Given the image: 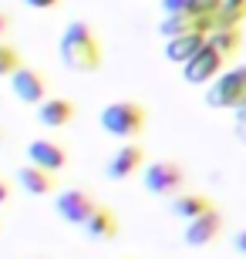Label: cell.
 <instances>
[{
  "instance_id": "6da1fadb",
  "label": "cell",
  "mask_w": 246,
  "mask_h": 259,
  "mask_svg": "<svg viewBox=\"0 0 246 259\" xmlns=\"http://www.w3.org/2000/svg\"><path fill=\"white\" fill-rule=\"evenodd\" d=\"M61 61L78 74H95L101 67V44L85 20H71L61 34Z\"/></svg>"
},
{
  "instance_id": "7a4b0ae2",
  "label": "cell",
  "mask_w": 246,
  "mask_h": 259,
  "mask_svg": "<svg viewBox=\"0 0 246 259\" xmlns=\"http://www.w3.org/2000/svg\"><path fill=\"white\" fill-rule=\"evenodd\" d=\"M101 128L115 138H135L145 128V108L138 101H112L101 108Z\"/></svg>"
},
{
  "instance_id": "3957f363",
  "label": "cell",
  "mask_w": 246,
  "mask_h": 259,
  "mask_svg": "<svg viewBox=\"0 0 246 259\" xmlns=\"http://www.w3.org/2000/svg\"><path fill=\"white\" fill-rule=\"evenodd\" d=\"M243 98H246V67H229L206 91V105L209 108H236Z\"/></svg>"
},
{
  "instance_id": "277c9868",
  "label": "cell",
  "mask_w": 246,
  "mask_h": 259,
  "mask_svg": "<svg viewBox=\"0 0 246 259\" xmlns=\"http://www.w3.org/2000/svg\"><path fill=\"white\" fill-rule=\"evenodd\" d=\"M182 182H186V172L175 162H152L142 172V185L152 195H175Z\"/></svg>"
},
{
  "instance_id": "5b68a950",
  "label": "cell",
  "mask_w": 246,
  "mask_h": 259,
  "mask_svg": "<svg viewBox=\"0 0 246 259\" xmlns=\"http://www.w3.org/2000/svg\"><path fill=\"white\" fill-rule=\"evenodd\" d=\"M54 209H57V215H61L64 222H71V226H85L88 215L98 209V202L91 199L85 189H64V192L54 199Z\"/></svg>"
},
{
  "instance_id": "8992f818",
  "label": "cell",
  "mask_w": 246,
  "mask_h": 259,
  "mask_svg": "<svg viewBox=\"0 0 246 259\" xmlns=\"http://www.w3.org/2000/svg\"><path fill=\"white\" fill-rule=\"evenodd\" d=\"M223 61L226 58H223L213 44H206L189 64L182 67V77H186L189 84H209V81H216V77L223 74Z\"/></svg>"
},
{
  "instance_id": "52a82bcc",
  "label": "cell",
  "mask_w": 246,
  "mask_h": 259,
  "mask_svg": "<svg viewBox=\"0 0 246 259\" xmlns=\"http://www.w3.org/2000/svg\"><path fill=\"white\" fill-rule=\"evenodd\" d=\"M10 91L17 101L24 105H44L48 101V84H44V77L34 71V67H17L14 74H10Z\"/></svg>"
},
{
  "instance_id": "ba28073f",
  "label": "cell",
  "mask_w": 246,
  "mask_h": 259,
  "mask_svg": "<svg viewBox=\"0 0 246 259\" xmlns=\"http://www.w3.org/2000/svg\"><path fill=\"white\" fill-rule=\"evenodd\" d=\"M219 24L216 20H206V17H192V14H175V17H162L159 20V34L162 37H169V40H175V37H189V34H213Z\"/></svg>"
},
{
  "instance_id": "9c48e42d",
  "label": "cell",
  "mask_w": 246,
  "mask_h": 259,
  "mask_svg": "<svg viewBox=\"0 0 246 259\" xmlns=\"http://www.w3.org/2000/svg\"><path fill=\"white\" fill-rule=\"evenodd\" d=\"M145 165V152L142 145H122L118 152L108 158V165H104V175L112 179V182H125L132 172H138Z\"/></svg>"
},
{
  "instance_id": "30bf717a",
  "label": "cell",
  "mask_w": 246,
  "mask_h": 259,
  "mask_svg": "<svg viewBox=\"0 0 246 259\" xmlns=\"http://www.w3.org/2000/svg\"><path fill=\"white\" fill-rule=\"evenodd\" d=\"M27 158H30V165H38V168H44V172H51V175L61 172L64 162H67L64 148L48 142V138H34V142L27 145Z\"/></svg>"
},
{
  "instance_id": "8fae6325",
  "label": "cell",
  "mask_w": 246,
  "mask_h": 259,
  "mask_svg": "<svg viewBox=\"0 0 246 259\" xmlns=\"http://www.w3.org/2000/svg\"><path fill=\"white\" fill-rule=\"evenodd\" d=\"M223 229V219H219V212H206V215H199V219L186 222V229H182V239L189 242V246H209V242L219 236Z\"/></svg>"
},
{
  "instance_id": "7c38bea8",
  "label": "cell",
  "mask_w": 246,
  "mask_h": 259,
  "mask_svg": "<svg viewBox=\"0 0 246 259\" xmlns=\"http://www.w3.org/2000/svg\"><path fill=\"white\" fill-rule=\"evenodd\" d=\"M81 232L95 242H108V239L118 236V215H115L108 205H98V209L88 215V222L81 226Z\"/></svg>"
},
{
  "instance_id": "4fadbf2b",
  "label": "cell",
  "mask_w": 246,
  "mask_h": 259,
  "mask_svg": "<svg viewBox=\"0 0 246 259\" xmlns=\"http://www.w3.org/2000/svg\"><path fill=\"white\" fill-rule=\"evenodd\" d=\"M209 44V37L206 34H189V37H175V40H165V58L169 61H175V64H189L192 58H196L199 51Z\"/></svg>"
},
{
  "instance_id": "5bb4252c",
  "label": "cell",
  "mask_w": 246,
  "mask_h": 259,
  "mask_svg": "<svg viewBox=\"0 0 246 259\" xmlns=\"http://www.w3.org/2000/svg\"><path fill=\"white\" fill-rule=\"evenodd\" d=\"M75 118V105L67 98H48L44 105H38V121L44 128H64Z\"/></svg>"
},
{
  "instance_id": "9a60e30c",
  "label": "cell",
  "mask_w": 246,
  "mask_h": 259,
  "mask_svg": "<svg viewBox=\"0 0 246 259\" xmlns=\"http://www.w3.org/2000/svg\"><path fill=\"white\" fill-rule=\"evenodd\" d=\"M17 185L30 195H48L54 189V175L38 168V165H24V168H17Z\"/></svg>"
},
{
  "instance_id": "2e32d148",
  "label": "cell",
  "mask_w": 246,
  "mask_h": 259,
  "mask_svg": "<svg viewBox=\"0 0 246 259\" xmlns=\"http://www.w3.org/2000/svg\"><path fill=\"white\" fill-rule=\"evenodd\" d=\"M172 212H175L179 219L192 222V219H199V215L213 212V202H209L206 195H199V192H192V195H175V199H172Z\"/></svg>"
},
{
  "instance_id": "e0dca14e",
  "label": "cell",
  "mask_w": 246,
  "mask_h": 259,
  "mask_svg": "<svg viewBox=\"0 0 246 259\" xmlns=\"http://www.w3.org/2000/svg\"><path fill=\"white\" fill-rule=\"evenodd\" d=\"M209 44H213L223 58H233V54L243 48V34H239V27H216L209 34Z\"/></svg>"
},
{
  "instance_id": "ac0fdd59",
  "label": "cell",
  "mask_w": 246,
  "mask_h": 259,
  "mask_svg": "<svg viewBox=\"0 0 246 259\" xmlns=\"http://www.w3.org/2000/svg\"><path fill=\"white\" fill-rule=\"evenodd\" d=\"M243 20H246V0H223L219 27H239Z\"/></svg>"
},
{
  "instance_id": "d6986e66",
  "label": "cell",
  "mask_w": 246,
  "mask_h": 259,
  "mask_svg": "<svg viewBox=\"0 0 246 259\" xmlns=\"http://www.w3.org/2000/svg\"><path fill=\"white\" fill-rule=\"evenodd\" d=\"M186 14H192V17H206V20H216V24H219V14H223V0H189Z\"/></svg>"
},
{
  "instance_id": "ffe728a7",
  "label": "cell",
  "mask_w": 246,
  "mask_h": 259,
  "mask_svg": "<svg viewBox=\"0 0 246 259\" xmlns=\"http://www.w3.org/2000/svg\"><path fill=\"white\" fill-rule=\"evenodd\" d=\"M17 67H24L20 54L10 48V44H4V40H0V77H10L14 71H17Z\"/></svg>"
},
{
  "instance_id": "44dd1931",
  "label": "cell",
  "mask_w": 246,
  "mask_h": 259,
  "mask_svg": "<svg viewBox=\"0 0 246 259\" xmlns=\"http://www.w3.org/2000/svg\"><path fill=\"white\" fill-rule=\"evenodd\" d=\"M186 7H189V0H162V10H165V17L186 14Z\"/></svg>"
},
{
  "instance_id": "7402d4cb",
  "label": "cell",
  "mask_w": 246,
  "mask_h": 259,
  "mask_svg": "<svg viewBox=\"0 0 246 259\" xmlns=\"http://www.w3.org/2000/svg\"><path fill=\"white\" fill-rule=\"evenodd\" d=\"M27 7H34V10H48V7H54L57 0H24Z\"/></svg>"
},
{
  "instance_id": "603a6c76",
  "label": "cell",
  "mask_w": 246,
  "mask_h": 259,
  "mask_svg": "<svg viewBox=\"0 0 246 259\" xmlns=\"http://www.w3.org/2000/svg\"><path fill=\"white\" fill-rule=\"evenodd\" d=\"M233 111H236V125H246V98L239 101L236 108H233Z\"/></svg>"
},
{
  "instance_id": "cb8c5ba5",
  "label": "cell",
  "mask_w": 246,
  "mask_h": 259,
  "mask_svg": "<svg viewBox=\"0 0 246 259\" xmlns=\"http://www.w3.org/2000/svg\"><path fill=\"white\" fill-rule=\"evenodd\" d=\"M233 246H236V252H243V256H246V229H243V232H236Z\"/></svg>"
},
{
  "instance_id": "d4e9b609",
  "label": "cell",
  "mask_w": 246,
  "mask_h": 259,
  "mask_svg": "<svg viewBox=\"0 0 246 259\" xmlns=\"http://www.w3.org/2000/svg\"><path fill=\"white\" fill-rule=\"evenodd\" d=\"M7 199H10V185L4 182V179H0V205H4V202H7Z\"/></svg>"
},
{
  "instance_id": "484cf974",
  "label": "cell",
  "mask_w": 246,
  "mask_h": 259,
  "mask_svg": "<svg viewBox=\"0 0 246 259\" xmlns=\"http://www.w3.org/2000/svg\"><path fill=\"white\" fill-rule=\"evenodd\" d=\"M10 27V20H7V14H0V34H4V30Z\"/></svg>"
},
{
  "instance_id": "4316f807",
  "label": "cell",
  "mask_w": 246,
  "mask_h": 259,
  "mask_svg": "<svg viewBox=\"0 0 246 259\" xmlns=\"http://www.w3.org/2000/svg\"><path fill=\"white\" fill-rule=\"evenodd\" d=\"M236 135H239V142H246V125H236Z\"/></svg>"
}]
</instances>
